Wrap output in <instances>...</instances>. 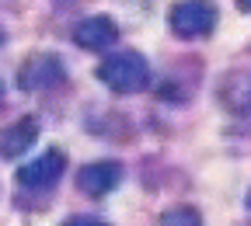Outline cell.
<instances>
[{
  "mask_svg": "<svg viewBox=\"0 0 251 226\" xmlns=\"http://www.w3.org/2000/svg\"><path fill=\"white\" fill-rule=\"evenodd\" d=\"M63 171H67V153L63 150H46L42 157L31 160V164L18 167V188L25 195L28 191H49L63 178Z\"/></svg>",
  "mask_w": 251,
  "mask_h": 226,
  "instance_id": "277c9868",
  "label": "cell"
},
{
  "mask_svg": "<svg viewBox=\"0 0 251 226\" xmlns=\"http://www.w3.org/2000/svg\"><path fill=\"white\" fill-rule=\"evenodd\" d=\"M67 84V67L56 52H35L25 59V67L18 70V87L21 90H52Z\"/></svg>",
  "mask_w": 251,
  "mask_h": 226,
  "instance_id": "3957f363",
  "label": "cell"
},
{
  "mask_svg": "<svg viewBox=\"0 0 251 226\" xmlns=\"http://www.w3.org/2000/svg\"><path fill=\"white\" fill-rule=\"evenodd\" d=\"M108 90L115 94H140L150 87V63L143 52L136 49H126V52H112L98 63V70H94Z\"/></svg>",
  "mask_w": 251,
  "mask_h": 226,
  "instance_id": "6da1fadb",
  "label": "cell"
},
{
  "mask_svg": "<svg viewBox=\"0 0 251 226\" xmlns=\"http://www.w3.org/2000/svg\"><path fill=\"white\" fill-rule=\"evenodd\" d=\"M56 4H70V0H56Z\"/></svg>",
  "mask_w": 251,
  "mask_h": 226,
  "instance_id": "9a60e30c",
  "label": "cell"
},
{
  "mask_svg": "<svg viewBox=\"0 0 251 226\" xmlns=\"http://www.w3.org/2000/svg\"><path fill=\"white\" fill-rule=\"evenodd\" d=\"M74 42L87 52H105L119 42V24L108 14H91L74 24Z\"/></svg>",
  "mask_w": 251,
  "mask_h": 226,
  "instance_id": "5b68a950",
  "label": "cell"
},
{
  "mask_svg": "<svg viewBox=\"0 0 251 226\" xmlns=\"http://www.w3.org/2000/svg\"><path fill=\"white\" fill-rule=\"evenodd\" d=\"M122 181V164L119 160H94V164H84L77 171V188L91 199H101L108 191H115Z\"/></svg>",
  "mask_w": 251,
  "mask_h": 226,
  "instance_id": "8992f818",
  "label": "cell"
},
{
  "mask_svg": "<svg viewBox=\"0 0 251 226\" xmlns=\"http://www.w3.org/2000/svg\"><path fill=\"white\" fill-rule=\"evenodd\" d=\"M63 226H112V223H105V219H98V216H70Z\"/></svg>",
  "mask_w": 251,
  "mask_h": 226,
  "instance_id": "30bf717a",
  "label": "cell"
},
{
  "mask_svg": "<svg viewBox=\"0 0 251 226\" xmlns=\"http://www.w3.org/2000/svg\"><path fill=\"white\" fill-rule=\"evenodd\" d=\"M157 226H202V216L192 209V205H175V209H164Z\"/></svg>",
  "mask_w": 251,
  "mask_h": 226,
  "instance_id": "9c48e42d",
  "label": "cell"
},
{
  "mask_svg": "<svg viewBox=\"0 0 251 226\" xmlns=\"http://www.w3.org/2000/svg\"><path fill=\"white\" fill-rule=\"evenodd\" d=\"M0 105H4V84H0Z\"/></svg>",
  "mask_w": 251,
  "mask_h": 226,
  "instance_id": "7c38bea8",
  "label": "cell"
},
{
  "mask_svg": "<svg viewBox=\"0 0 251 226\" xmlns=\"http://www.w3.org/2000/svg\"><path fill=\"white\" fill-rule=\"evenodd\" d=\"M35 139H39V118L35 115H21V118H14V122H7L0 129V157L18 160Z\"/></svg>",
  "mask_w": 251,
  "mask_h": 226,
  "instance_id": "ba28073f",
  "label": "cell"
},
{
  "mask_svg": "<svg viewBox=\"0 0 251 226\" xmlns=\"http://www.w3.org/2000/svg\"><path fill=\"white\" fill-rule=\"evenodd\" d=\"M237 4V11H244V14H251V0H234Z\"/></svg>",
  "mask_w": 251,
  "mask_h": 226,
  "instance_id": "8fae6325",
  "label": "cell"
},
{
  "mask_svg": "<svg viewBox=\"0 0 251 226\" xmlns=\"http://www.w3.org/2000/svg\"><path fill=\"white\" fill-rule=\"evenodd\" d=\"M168 24L178 39H206L216 28V7L206 4V0H181V4L171 7Z\"/></svg>",
  "mask_w": 251,
  "mask_h": 226,
  "instance_id": "7a4b0ae2",
  "label": "cell"
},
{
  "mask_svg": "<svg viewBox=\"0 0 251 226\" xmlns=\"http://www.w3.org/2000/svg\"><path fill=\"white\" fill-rule=\"evenodd\" d=\"M220 105L237 118H251V70H230L220 77Z\"/></svg>",
  "mask_w": 251,
  "mask_h": 226,
  "instance_id": "52a82bcc",
  "label": "cell"
},
{
  "mask_svg": "<svg viewBox=\"0 0 251 226\" xmlns=\"http://www.w3.org/2000/svg\"><path fill=\"white\" fill-rule=\"evenodd\" d=\"M0 49H4V31H0Z\"/></svg>",
  "mask_w": 251,
  "mask_h": 226,
  "instance_id": "4fadbf2b",
  "label": "cell"
},
{
  "mask_svg": "<svg viewBox=\"0 0 251 226\" xmlns=\"http://www.w3.org/2000/svg\"><path fill=\"white\" fill-rule=\"evenodd\" d=\"M248 209H251V191H248Z\"/></svg>",
  "mask_w": 251,
  "mask_h": 226,
  "instance_id": "5bb4252c",
  "label": "cell"
}]
</instances>
